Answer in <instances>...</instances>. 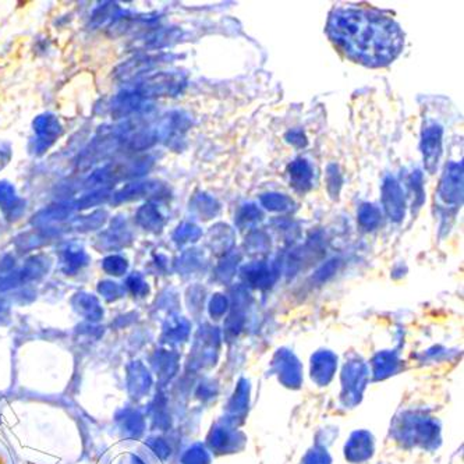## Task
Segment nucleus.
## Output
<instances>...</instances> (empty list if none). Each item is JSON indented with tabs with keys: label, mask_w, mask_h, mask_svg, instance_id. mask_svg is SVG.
Listing matches in <instances>:
<instances>
[{
	"label": "nucleus",
	"mask_w": 464,
	"mask_h": 464,
	"mask_svg": "<svg viewBox=\"0 0 464 464\" xmlns=\"http://www.w3.org/2000/svg\"><path fill=\"white\" fill-rule=\"evenodd\" d=\"M260 218H261V211L258 210L255 205H245V206H243V210L240 211V214L237 217V225L245 226V225H250V223L258 221Z\"/></svg>",
	"instance_id": "1a4fd4ad"
},
{
	"label": "nucleus",
	"mask_w": 464,
	"mask_h": 464,
	"mask_svg": "<svg viewBox=\"0 0 464 464\" xmlns=\"http://www.w3.org/2000/svg\"><path fill=\"white\" fill-rule=\"evenodd\" d=\"M358 223L367 230L375 229L381 223V211L373 203H363L358 210Z\"/></svg>",
	"instance_id": "0eeeda50"
},
{
	"label": "nucleus",
	"mask_w": 464,
	"mask_h": 464,
	"mask_svg": "<svg viewBox=\"0 0 464 464\" xmlns=\"http://www.w3.org/2000/svg\"><path fill=\"white\" fill-rule=\"evenodd\" d=\"M201 236V230L194 225H184L179 228L176 237L179 241H195Z\"/></svg>",
	"instance_id": "9d476101"
},
{
	"label": "nucleus",
	"mask_w": 464,
	"mask_h": 464,
	"mask_svg": "<svg viewBox=\"0 0 464 464\" xmlns=\"http://www.w3.org/2000/svg\"><path fill=\"white\" fill-rule=\"evenodd\" d=\"M438 195L446 205H460L463 199V164L448 165L441 180Z\"/></svg>",
	"instance_id": "f03ea898"
},
{
	"label": "nucleus",
	"mask_w": 464,
	"mask_h": 464,
	"mask_svg": "<svg viewBox=\"0 0 464 464\" xmlns=\"http://www.w3.org/2000/svg\"><path fill=\"white\" fill-rule=\"evenodd\" d=\"M286 140H287L290 144L296 145V146H302V145H305V144H307V141H305V135H304V134H302V131H300V130L290 131V133L286 135Z\"/></svg>",
	"instance_id": "9b49d317"
},
{
	"label": "nucleus",
	"mask_w": 464,
	"mask_h": 464,
	"mask_svg": "<svg viewBox=\"0 0 464 464\" xmlns=\"http://www.w3.org/2000/svg\"><path fill=\"white\" fill-rule=\"evenodd\" d=\"M382 203H384L385 212L392 221L399 222L404 218V212H406L404 194H403L400 184L393 177H388L384 181Z\"/></svg>",
	"instance_id": "20e7f679"
},
{
	"label": "nucleus",
	"mask_w": 464,
	"mask_h": 464,
	"mask_svg": "<svg viewBox=\"0 0 464 464\" xmlns=\"http://www.w3.org/2000/svg\"><path fill=\"white\" fill-rule=\"evenodd\" d=\"M261 203L269 211L285 212V211H289L291 208L293 201L283 194L271 192V194H265V195L261 197Z\"/></svg>",
	"instance_id": "6e6552de"
},
{
	"label": "nucleus",
	"mask_w": 464,
	"mask_h": 464,
	"mask_svg": "<svg viewBox=\"0 0 464 464\" xmlns=\"http://www.w3.org/2000/svg\"><path fill=\"white\" fill-rule=\"evenodd\" d=\"M134 448L126 449L127 460L130 464H162L158 456L155 454L148 446L142 443L133 445Z\"/></svg>",
	"instance_id": "423d86ee"
},
{
	"label": "nucleus",
	"mask_w": 464,
	"mask_h": 464,
	"mask_svg": "<svg viewBox=\"0 0 464 464\" xmlns=\"http://www.w3.org/2000/svg\"><path fill=\"white\" fill-rule=\"evenodd\" d=\"M442 127L437 123H428L423 130L421 149L424 165L430 173H434L442 153Z\"/></svg>",
	"instance_id": "7ed1b4c3"
},
{
	"label": "nucleus",
	"mask_w": 464,
	"mask_h": 464,
	"mask_svg": "<svg viewBox=\"0 0 464 464\" xmlns=\"http://www.w3.org/2000/svg\"><path fill=\"white\" fill-rule=\"evenodd\" d=\"M289 175L291 184L296 190L305 191L311 187L313 183V169L305 159H296L289 166Z\"/></svg>",
	"instance_id": "39448f33"
},
{
	"label": "nucleus",
	"mask_w": 464,
	"mask_h": 464,
	"mask_svg": "<svg viewBox=\"0 0 464 464\" xmlns=\"http://www.w3.org/2000/svg\"><path fill=\"white\" fill-rule=\"evenodd\" d=\"M327 32L346 56L368 67L390 65L404 46V34L392 19L366 9L333 10Z\"/></svg>",
	"instance_id": "f257e3e1"
}]
</instances>
